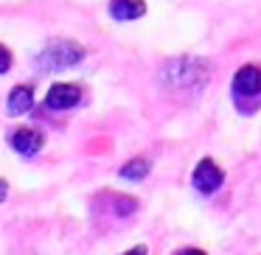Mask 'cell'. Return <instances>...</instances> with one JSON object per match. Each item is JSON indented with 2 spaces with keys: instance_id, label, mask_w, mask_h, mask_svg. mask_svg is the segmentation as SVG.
<instances>
[{
  "instance_id": "6da1fadb",
  "label": "cell",
  "mask_w": 261,
  "mask_h": 255,
  "mask_svg": "<svg viewBox=\"0 0 261 255\" xmlns=\"http://www.w3.org/2000/svg\"><path fill=\"white\" fill-rule=\"evenodd\" d=\"M211 73H214V65L205 62L199 56H174L163 65L160 70V79L169 90L177 93H197L202 90L211 81Z\"/></svg>"
},
{
  "instance_id": "7a4b0ae2",
  "label": "cell",
  "mask_w": 261,
  "mask_h": 255,
  "mask_svg": "<svg viewBox=\"0 0 261 255\" xmlns=\"http://www.w3.org/2000/svg\"><path fill=\"white\" fill-rule=\"evenodd\" d=\"M85 59V48L73 40H51L40 53H37L34 65L40 73H59Z\"/></svg>"
},
{
  "instance_id": "3957f363",
  "label": "cell",
  "mask_w": 261,
  "mask_h": 255,
  "mask_svg": "<svg viewBox=\"0 0 261 255\" xmlns=\"http://www.w3.org/2000/svg\"><path fill=\"white\" fill-rule=\"evenodd\" d=\"M233 101L239 112H255L261 107V68L258 65H242L233 76Z\"/></svg>"
},
{
  "instance_id": "277c9868",
  "label": "cell",
  "mask_w": 261,
  "mask_h": 255,
  "mask_svg": "<svg viewBox=\"0 0 261 255\" xmlns=\"http://www.w3.org/2000/svg\"><path fill=\"white\" fill-rule=\"evenodd\" d=\"M191 182L199 193H214V191H219L222 182H225V171L216 165V160L205 157V160H199V165L194 168Z\"/></svg>"
},
{
  "instance_id": "5b68a950",
  "label": "cell",
  "mask_w": 261,
  "mask_h": 255,
  "mask_svg": "<svg viewBox=\"0 0 261 255\" xmlns=\"http://www.w3.org/2000/svg\"><path fill=\"white\" fill-rule=\"evenodd\" d=\"M82 104V87L79 84H68V81H59L48 90L45 96V107L57 109V112H65V109H73Z\"/></svg>"
},
{
  "instance_id": "8992f818",
  "label": "cell",
  "mask_w": 261,
  "mask_h": 255,
  "mask_svg": "<svg viewBox=\"0 0 261 255\" xmlns=\"http://www.w3.org/2000/svg\"><path fill=\"white\" fill-rule=\"evenodd\" d=\"M9 143H12V149H14L17 154H23V157H34V154L42 152V146H45V137H42L40 129L20 126V129H14L12 135H9Z\"/></svg>"
},
{
  "instance_id": "52a82bcc",
  "label": "cell",
  "mask_w": 261,
  "mask_h": 255,
  "mask_svg": "<svg viewBox=\"0 0 261 255\" xmlns=\"http://www.w3.org/2000/svg\"><path fill=\"white\" fill-rule=\"evenodd\" d=\"M34 107V90L29 84H17L12 93H9V104H6V112L9 115H25L29 109Z\"/></svg>"
},
{
  "instance_id": "ba28073f",
  "label": "cell",
  "mask_w": 261,
  "mask_h": 255,
  "mask_svg": "<svg viewBox=\"0 0 261 255\" xmlns=\"http://www.w3.org/2000/svg\"><path fill=\"white\" fill-rule=\"evenodd\" d=\"M110 14L113 20H138L146 14L143 0H110Z\"/></svg>"
},
{
  "instance_id": "9c48e42d",
  "label": "cell",
  "mask_w": 261,
  "mask_h": 255,
  "mask_svg": "<svg viewBox=\"0 0 261 255\" xmlns=\"http://www.w3.org/2000/svg\"><path fill=\"white\" fill-rule=\"evenodd\" d=\"M149 168H152V163H149L146 157H135V160H129V163L121 165L118 174L124 177V180H129V182H141L143 177H149Z\"/></svg>"
},
{
  "instance_id": "30bf717a",
  "label": "cell",
  "mask_w": 261,
  "mask_h": 255,
  "mask_svg": "<svg viewBox=\"0 0 261 255\" xmlns=\"http://www.w3.org/2000/svg\"><path fill=\"white\" fill-rule=\"evenodd\" d=\"M110 202H113L115 216H132L138 210V202L132 196H113V193H110Z\"/></svg>"
},
{
  "instance_id": "8fae6325",
  "label": "cell",
  "mask_w": 261,
  "mask_h": 255,
  "mask_svg": "<svg viewBox=\"0 0 261 255\" xmlns=\"http://www.w3.org/2000/svg\"><path fill=\"white\" fill-rule=\"evenodd\" d=\"M9 68H12V51L6 45H0V76L9 73Z\"/></svg>"
},
{
  "instance_id": "7c38bea8",
  "label": "cell",
  "mask_w": 261,
  "mask_h": 255,
  "mask_svg": "<svg viewBox=\"0 0 261 255\" xmlns=\"http://www.w3.org/2000/svg\"><path fill=\"white\" fill-rule=\"evenodd\" d=\"M174 255H208L205 249H199V247H186V249H177Z\"/></svg>"
},
{
  "instance_id": "4fadbf2b",
  "label": "cell",
  "mask_w": 261,
  "mask_h": 255,
  "mask_svg": "<svg viewBox=\"0 0 261 255\" xmlns=\"http://www.w3.org/2000/svg\"><path fill=\"white\" fill-rule=\"evenodd\" d=\"M149 249L143 247V244H138V247H132V249H126V252H121V255H146Z\"/></svg>"
},
{
  "instance_id": "5bb4252c",
  "label": "cell",
  "mask_w": 261,
  "mask_h": 255,
  "mask_svg": "<svg viewBox=\"0 0 261 255\" xmlns=\"http://www.w3.org/2000/svg\"><path fill=\"white\" fill-rule=\"evenodd\" d=\"M6 196H9V182L0 180V202H6Z\"/></svg>"
}]
</instances>
